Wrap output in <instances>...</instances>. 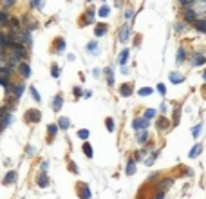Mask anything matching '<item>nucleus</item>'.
Listing matches in <instances>:
<instances>
[{
  "label": "nucleus",
  "mask_w": 206,
  "mask_h": 199,
  "mask_svg": "<svg viewBox=\"0 0 206 199\" xmlns=\"http://www.w3.org/2000/svg\"><path fill=\"white\" fill-rule=\"evenodd\" d=\"M174 29H176V33H177V35H181V33H183V31L186 29V22H177Z\"/></svg>",
  "instance_id": "38"
},
{
  "label": "nucleus",
  "mask_w": 206,
  "mask_h": 199,
  "mask_svg": "<svg viewBox=\"0 0 206 199\" xmlns=\"http://www.w3.org/2000/svg\"><path fill=\"white\" fill-rule=\"evenodd\" d=\"M193 27H195L199 33H206V18H199L197 22L193 24Z\"/></svg>",
  "instance_id": "22"
},
{
  "label": "nucleus",
  "mask_w": 206,
  "mask_h": 199,
  "mask_svg": "<svg viewBox=\"0 0 206 199\" xmlns=\"http://www.w3.org/2000/svg\"><path fill=\"white\" fill-rule=\"evenodd\" d=\"M9 22L13 24L11 27H13V31H15V33H16V31H18V29H20V20H18V18H11Z\"/></svg>",
  "instance_id": "43"
},
{
  "label": "nucleus",
  "mask_w": 206,
  "mask_h": 199,
  "mask_svg": "<svg viewBox=\"0 0 206 199\" xmlns=\"http://www.w3.org/2000/svg\"><path fill=\"white\" fill-rule=\"evenodd\" d=\"M128 58H130V51H128V47H127V49H123V51L119 53L118 64H119L121 67H127V62H128Z\"/></svg>",
  "instance_id": "12"
},
{
  "label": "nucleus",
  "mask_w": 206,
  "mask_h": 199,
  "mask_svg": "<svg viewBox=\"0 0 206 199\" xmlns=\"http://www.w3.org/2000/svg\"><path fill=\"white\" fill-rule=\"evenodd\" d=\"M147 127H148V119L147 118H134L132 121V129L134 130H147Z\"/></svg>",
  "instance_id": "5"
},
{
  "label": "nucleus",
  "mask_w": 206,
  "mask_h": 199,
  "mask_svg": "<svg viewBox=\"0 0 206 199\" xmlns=\"http://www.w3.org/2000/svg\"><path fill=\"white\" fill-rule=\"evenodd\" d=\"M183 18H184V22H186V24H195V22L199 20V18H197V13H195L192 8L183 9Z\"/></svg>",
  "instance_id": "3"
},
{
  "label": "nucleus",
  "mask_w": 206,
  "mask_h": 199,
  "mask_svg": "<svg viewBox=\"0 0 206 199\" xmlns=\"http://www.w3.org/2000/svg\"><path fill=\"white\" fill-rule=\"evenodd\" d=\"M51 76H52V78H58V76H60V67L58 65H52L51 67Z\"/></svg>",
  "instance_id": "46"
},
{
  "label": "nucleus",
  "mask_w": 206,
  "mask_h": 199,
  "mask_svg": "<svg viewBox=\"0 0 206 199\" xmlns=\"http://www.w3.org/2000/svg\"><path fill=\"white\" fill-rule=\"evenodd\" d=\"M190 64H192V67L204 65L206 64V56L203 54V53H193V54L190 56Z\"/></svg>",
  "instance_id": "4"
},
{
  "label": "nucleus",
  "mask_w": 206,
  "mask_h": 199,
  "mask_svg": "<svg viewBox=\"0 0 206 199\" xmlns=\"http://www.w3.org/2000/svg\"><path fill=\"white\" fill-rule=\"evenodd\" d=\"M168 80H170V83L177 85V83H183L184 81V76L181 73H177V71H172V73L168 74Z\"/></svg>",
  "instance_id": "10"
},
{
  "label": "nucleus",
  "mask_w": 206,
  "mask_h": 199,
  "mask_svg": "<svg viewBox=\"0 0 206 199\" xmlns=\"http://www.w3.org/2000/svg\"><path fill=\"white\" fill-rule=\"evenodd\" d=\"M179 4H181V6L186 9V8H192V6L195 4V0H179Z\"/></svg>",
  "instance_id": "42"
},
{
  "label": "nucleus",
  "mask_w": 206,
  "mask_h": 199,
  "mask_svg": "<svg viewBox=\"0 0 206 199\" xmlns=\"http://www.w3.org/2000/svg\"><path fill=\"white\" fill-rule=\"evenodd\" d=\"M69 169H71V172H73V174H78V172H80V170H78V167H76V163H74V161H69Z\"/></svg>",
  "instance_id": "48"
},
{
  "label": "nucleus",
  "mask_w": 206,
  "mask_h": 199,
  "mask_svg": "<svg viewBox=\"0 0 206 199\" xmlns=\"http://www.w3.org/2000/svg\"><path fill=\"white\" fill-rule=\"evenodd\" d=\"M2 4H4V8H9V6H13V4H15V0H4Z\"/></svg>",
  "instance_id": "50"
},
{
  "label": "nucleus",
  "mask_w": 206,
  "mask_h": 199,
  "mask_svg": "<svg viewBox=\"0 0 206 199\" xmlns=\"http://www.w3.org/2000/svg\"><path fill=\"white\" fill-rule=\"evenodd\" d=\"M15 179H16V172H15V170H9L8 174L4 176V181H2V183H4V185H11Z\"/></svg>",
  "instance_id": "21"
},
{
  "label": "nucleus",
  "mask_w": 206,
  "mask_h": 199,
  "mask_svg": "<svg viewBox=\"0 0 206 199\" xmlns=\"http://www.w3.org/2000/svg\"><path fill=\"white\" fill-rule=\"evenodd\" d=\"M100 74H101L100 69H92V76H94V78H100Z\"/></svg>",
  "instance_id": "51"
},
{
  "label": "nucleus",
  "mask_w": 206,
  "mask_h": 199,
  "mask_svg": "<svg viewBox=\"0 0 206 199\" xmlns=\"http://www.w3.org/2000/svg\"><path fill=\"white\" fill-rule=\"evenodd\" d=\"M83 94H85V98H90V96H92V91H85Z\"/></svg>",
  "instance_id": "56"
},
{
  "label": "nucleus",
  "mask_w": 206,
  "mask_h": 199,
  "mask_svg": "<svg viewBox=\"0 0 206 199\" xmlns=\"http://www.w3.org/2000/svg\"><path fill=\"white\" fill-rule=\"evenodd\" d=\"M155 109H147V111H145V116H143V118H147V119H152V118H155Z\"/></svg>",
  "instance_id": "40"
},
{
  "label": "nucleus",
  "mask_w": 206,
  "mask_h": 199,
  "mask_svg": "<svg viewBox=\"0 0 206 199\" xmlns=\"http://www.w3.org/2000/svg\"><path fill=\"white\" fill-rule=\"evenodd\" d=\"M94 15H96V9L89 8L87 13H85V18H83V24H92L94 22Z\"/></svg>",
  "instance_id": "20"
},
{
  "label": "nucleus",
  "mask_w": 206,
  "mask_h": 199,
  "mask_svg": "<svg viewBox=\"0 0 206 199\" xmlns=\"http://www.w3.org/2000/svg\"><path fill=\"white\" fill-rule=\"evenodd\" d=\"M154 92V89H150V87H141L139 91H138V94L139 96H150Z\"/></svg>",
  "instance_id": "37"
},
{
  "label": "nucleus",
  "mask_w": 206,
  "mask_h": 199,
  "mask_svg": "<svg viewBox=\"0 0 206 199\" xmlns=\"http://www.w3.org/2000/svg\"><path fill=\"white\" fill-rule=\"evenodd\" d=\"M13 119H15V118H13V114H11V112H8L4 118H0V130H4L8 125H11V123H13Z\"/></svg>",
  "instance_id": "14"
},
{
  "label": "nucleus",
  "mask_w": 206,
  "mask_h": 199,
  "mask_svg": "<svg viewBox=\"0 0 206 199\" xmlns=\"http://www.w3.org/2000/svg\"><path fill=\"white\" fill-rule=\"evenodd\" d=\"M192 9L197 13V16L206 15V0H195V4L192 6Z\"/></svg>",
  "instance_id": "6"
},
{
  "label": "nucleus",
  "mask_w": 206,
  "mask_h": 199,
  "mask_svg": "<svg viewBox=\"0 0 206 199\" xmlns=\"http://www.w3.org/2000/svg\"><path fill=\"white\" fill-rule=\"evenodd\" d=\"M127 176H134V174H136V159H132V158H130V159H128V161H127Z\"/></svg>",
  "instance_id": "19"
},
{
  "label": "nucleus",
  "mask_w": 206,
  "mask_h": 199,
  "mask_svg": "<svg viewBox=\"0 0 206 199\" xmlns=\"http://www.w3.org/2000/svg\"><path fill=\"white\" fill-rule=\"evenodd\" d=\"M29 92H31V96H33V100H35V102H38V103L42 102V96L38 94L36 87H33V85H31V87H29Z\"/></svg>",
  "instance_id": "32"
},
{
  "label": "nucleus",
  "mask_w": 206,
  "mask_h": 199,
  "mask_svg": "<svg viewBox=\"0 0 206 199\" xmlns=\"http://www.w3.org/2000/svg\"><path fill=\"white\" fill-rule=\"evenodd\" d=\"M179 119H181V107H176V111H174V119H172V125H177V123H179Z\"/></svg>",
  "instance_id": "34"
},
{
  "label": "nucleus",
  "mask_w": 206,
  "mask_h": 199,
  "mask_svg": "<svg viewBox=\"0 0 206 199\" xmlns=\"http://www.w3.org/2000/svg\"><path fill=\"white\" fill-rule=\"evenodd\" d=\"M87 2H92V0H87Z\"/></svg>",
  "instance_id": "59"
},
{
  "label": "nucleus",
  "mask_w": 206,
  "mask_h": 199,
  "mask_svg": "<svg viewBox=\"0 0 206 199\" xmlns=\"http://www.w3.org/2000/svg\"><path fill=\"white\" fill-rule=\"evenodd\" d=\"M105 125H107V130H109V132H114L116 123H114V119H112V118H107V119H105Z\"/></svg>",
  "instance_id": "36"
},
{
  "label": "nucleus",
  "mask_w": 206,
  "mask_h": 199,
  "mask_svg": "<svg viewBox=\"0 0 206 199\" xmlns=\"http://www.w3.org/2000/svg\"><path fill=\"white\" fill-rule=\"evenodd\" d=\"M201 152H203V145H201V143H195V145L192 147V150L188 152V158H192V159H193V158H197Z\"/></svg>",
  "instance_id": "18"
},
{
  "label": "nucleus",
  "mask_w": 206,
  "mask_h": 199,
  "mask_svg": "<svg viewBox=\"0 0 206 199\" xmlns=\"http://www.w3.org/2000/svg\"><path fill=\"white\" fill-rule=\"evenodd\" d=\"M24 89H25V83H22V81H18V83H15V85H11V92L15 94V100H20V98H22Z\"/></svg>",
  "instance_id": "8"
},
{
  "label": "nucleus",
  "mask_w": 206,
  "mask_h": 199,
  "mask_svg": "<svg viewBox=\"0 0 206 199\" xmlns=\"http://www.w3.org/2000/svg\"><path fill=\"white\" fill-rule=\"evenodd\" d=\"M184 60H186V51H184L183 47H179L177 49V56H176V62H177V65H181Z\"/></svg>",
  "instance_id": "24"
},
{
  "label": "nucleus",
  "mask_w": 206,
  "mask_h": 199,
  "mask_svg": "<svg viewBox=\"0 0 206 199\" xmlns=\"http://www.w3.org/2000/svg\"><path fill=\"white\" fill-rule=\"evenodd\" d=\"M132 83H125V85H121L119 87V94L123 96V98H128V96L132 94Z\"/></svg>",
  "instance_id": "15"
},
{
  "label": "nucleus",
  "mask_w": 206,
  "mask_h": 199,
  "mask_svg": "<svg viewBox=\"0 0 206 199\" xmlns=\"http://www.w3.org/2000/svg\"><path fill=\"white\" fill-rule=\"evenodd\" d=\"M172 185H174V179H163L159 183V192H166Z\"/></svg>",
  "instance_id": "27"
},
{
  "label": "nucleus",
  "mask_w": 206,
  "mask_h": 199,
  "mask_svg": "<svg viewBox=\"0 0 206 199\" xmlns=\"http://www.w3.org/2000/svg\"><path fill=\"white\" fill-rule=\"evenodd\" d=\"M54 51H56V53H63V51H65V40H63V38H56Z\"/></svg>",
  "instance_id": "29"
},
{
  "label": "nucleus",
  "mask_w": 206,
  "mask_h": 199,
  "mask_svg": "<svg viewBox=\"0 0 206 199\" xmlns=\"http://www.w3.org/2000/svg\"><path fill=\"white\" fill-rule=\"evenodd\" d=\"M58 127H60V129H63V130L71 129V119L65 118V116H62V118L58 119Z\"/></svg>",
  "instance_id": "26"
},
{
  "label": "nucleus",
  "mask_w": 206,
  "mask_h": 199,
  "mask_svg": "<svg viewBox=\"0 0 206 199\" xmlns=\"http://www.w3.org/2000/svg\"><path fill=\"white\" fill-rule=\"evenodd\" d=\"M11 18H9L8 11H0V24H8Z\"/></svg>",
  "instance_id": "39"
},
{
  "label": "nucleus",
  "mask_w": 206,
  "mask_h": 199,
  "mask_svg": "<svg viewBox=\"0 0 206 199\" xmlns=\"http://www.w3.org/2000/svg\"><path fill=\"white\" fill-rule=\"evenodd\" d=\"M98 15L103 16V18H105V16H109V15H111V8H109V6H101V8L98 9Z\"/></svg>",
  "instance_id": "33"
},
{
  "label": "nucleus",
  "mask_w": 206,
  "mask_h": 199,
  "mask_svg": "<svg viewBox=\"0 0 206 199\" xmlns=\"http://www.w3.org/2000/svg\"><path fill=\"white\" fill-rule=\"evenodd\" d=\"M155 199H165V192H159V194L155 196Z\"/></svg>",
  "instance_id": "54"
},
{
  "label": "nucleus",
  "mask_w": 206,
  "mask_h": 199,
  "mask_svg": "<svg viewBox=\"0 0 206 199\" xmlns=\"http://www.w3.org/2000/svg\"><path fill=\"white\" fill-rule=\"evenodd\" d=\"M130 29H132V25L128 22H125L121 25V29H119V42L121 44H127L128 42V38H130Z\"/></svg>",
  "instance_id": "2"
},
{
  "label": "nucleus",
  "mask_w": 206,
  "mask_h": 199,
  "mask_svg": "<svg viewBox=\"0 0 206 199\" xmlns=\"http://www.w3.org/2000/svg\"><path fill=\"white\" fill-rule=\"evenodd\" d=\"M81 148H83V152H85V156H87L89 159H90V158L94 156V150H92V147H90V143H89V141H83Z\"/></svg>",
  "instance_id": "23"
},
{
  "label": "nucleus",
  "mask_w": 206,
  "mask_h": 199,
  "mask_svg": "<svg viewBox=\"0 0 206 199\" xmlns=\"http://www.w3.org/2000/svg\"><path fill=\"white\" fill-rule=\"evenodd\" d=\"M73 92H74V96H81V94H83L81 87H74V89H73Z\"/></svg>",
  "instance_id": "49"
},
{
  "label": "nucleus",
  "mask_w": 206,
  "mask_h": 199,
  "mask_svg": "<svg viewBox=\"0 0 206 199\" xmlns=\"http://www.w3.org/2000/svg\"><path fill=\"white\" fill-rule=\"evenodd\" d=\"M155 127H157L159 130H166L170 127V121L165 118V116H161V118H157V121H155Z\"/></svg>",
  "instance_id": "16"
},
{
  "label": "nucleus",
  "mask_w": 206,
  "mask_h": 199,
  "mask_svg": "<svg viewBox=\"0 0 206 199\" xmlns=\"http://www.w3.org/2000/svg\"><path fill=\"white\" fill-rule=\"evenodd\" d=\"M147 140H148V132L147 130H139V132H138V143H139V145H145Z\"/></svg>",
  "instance_id": "31"
},
{
  "label": "nucleus",
  "mask_w": 206,
  "mask_h": 199,
  "mask_svg": "<svg viewBox=\"0 0 206 199\" xmlns=\"http://www.w3.org/2000/svg\"><path fill=\"white\" fill-rule=\"evenodd\" d=\"M203 78H204V80H206V71H204V73H203Z\"/></svg>",
  "instance_id": "58"
},
{
  "label": "nucleus",
  "mask_w": 206,
  "mask_h": 199,
  "mask_svg": "<svg viewBox=\"0 0 206 199\" xmlns=\"http://www.w3.org/2000/svg\"><path fill=\"white\" fill-rule=\"evenodd\" d=\"M24 119H25L27 123H38V121L42 119V114H40V111H36V109H29V111L25 112Z\"/></svg>",
  "instance_id": "1"
},
{
  "label": "nucleus",
  "mask_w": 206,
  "mask_h": 199,
  "mask_svg": "<svg viewBox=\"0 0 206 199\" xmlns=\"http://www.w3.org/2000/svg\"><path fill=\"white\" fill-rule=\"evenodd\" d=\"M159 111H161V112H166V103H161V107H159Z\"/></svg>",
  "instance_id": "55"
},
{
  "label": "nucleus",
  "mask_w": 206,
  "mask_h": 199,
  "mask_svg": "<svg viewBox=\"0 0 206 199\" xmlns=\"http://www.w3.org/2000/svg\"><path fill=\"white\" fill-rule=\"evenodd\" d=\"M78 136H80L83 141H87L89 140V130L87 129H81V130H78Z\"/></svg>",
  "instance_id": "44"
},
{
  "label": "nucleus",
  "mask_w": 206,
  "mask_h": 199,
  "mask_svg": "<svg viewBox=\"0 0 206 199\" xmlns=\"http://www.w3.org/2000/svg\"><path fill=\"white\" fill-rule=\"evenodd\" d=\"M80 197L81 199H90V188H89V185L83 183V186H81V190H80Z\"/></svg>",
  "instance_id": "30"
},
{
  "label": "nucleus",
  "mask_w": 206,
  "mask_h": 199,
  "mask_svg": "<svg viewBox=\"0 0 206 199\" xmlns=\"http://www.w3.org/2000/svg\"><path fill=\"white\" fill-rule=\"evenodd\" d=\"M184 170H186V172H184V174H186V176H193V172H192L190 169H184Z\"/></svg>",
  "instance_id": "57"
},
{
  "label": "nucleus",
  "mask_w": 206,
  "mask_h": 199,
  "mask_svg": "<svg viewBox=\"0 0 206 199\" xmlns=\"http://www.w3.org/2000/svg\"><path fill=\"white\" fill-rule=\"evenodd\" d=\"M47 167H49V161H42V170H47Z\"/></svg>",
  "instance_id": "52"
},
{
  "label": "nucleus",
  "mask_w": 206,
  "mask_h": 199,
  "mask_svg": "<svg viewBox=\"0 0 206 199\" xmlns=\"http://www.w3.org/2000/svg\"><path fill=\"white\" fill-rule=\"evenodd\" d=\"M62 105H63V96H62V94H56L54 98H52V102H51L52 111H54V112H58L60 109H62Z\"/></svg>",
  "instance_id": "11"
},
{
  "label": "nucleus",
  "mask_w": 206,
  "mask_h": 199,
  "mask_svg": "<svg viewBox=\"0 0 206 199\" xmlns=\"http://www.w3.org/2000/svg\"><path fill=\"white\" fill-rule=\"evenodd\" d=\"M45 6V0H31V8L33 9H42Z\"/></svg>",
  "instance_id": "35"
},
{
  "label": "nucleus",
  "mask_w": 206,
  "mask_h": 199,
  "mask_svg": "<svg viewBox=\"0 0 206 199\" xmlns=\"http://www.w3.org/2000/svg\"><path fill=\"white\" fill-rule=\"evenodd\" d=\"M157 92H159L161 96H165V94H166V87H165L163 83H157Z\"/></svg>",
  "instance_id": "47"
},
{
  "label": "nucleus",
  "mask_w": 206,
  "mask_h": 199,
  "mask_svg": "<svg viewBox=\"0 0 206 199\" xmlns=\"http://www.w3.org/2000/svg\"><path fill=\"white\" fill-rule=\"evenodd\" d=\"M201 130H203V125L199 123V125H195L193 129H192V136H193V138H199V134H201Z\"/></svg>",
  "instance_id": "41"
},
{
  "label": "nucleus",
  "mask_w": 206,
  "mask_h": 199,
  "mask_svg": "<svg viewBox=\"0 0 206 199\" xmlns=\"http://www.w3.org/2000/svg\"><path fill=\"white\" fill-rule=\"evenodd\" d=\"M27 154H29V156H33V154H35V148L31 147V145L27 147Z\"/></svg>",
  "instance_id": "53"
},
{
  "label": "nucleus",
  "mask_w": 206,
  "mask_h": 199,
  "mask_svg": "<svg viewBox=\"0 0 206 199\" xmlns=\"http://www.w3.org/2000/svg\"><path fill=\"white\" fill-rule=\"evenodd\" d=\"M18 73L22 78H29L31 76V67L27 62H20V65H18Z\"/></svg>",
  "instance_id": "9"
},
{
  "label": "nucleus",
  "mask_w": 206,
  "mask_h": 199,
  "mask_svg": "<svg viewBox=\"0 0 206 199\" xmlns=\"http://www.w3.org/2000/svg\"><path fill=\"white\" fill-rule=\"evenodd\" d=\"M123 16H125V20L128 22V20H132V16H134V11L130 8L128 9H125V13H123Z\"/></svg>",
  "instance_id": "45"
},
{
  "label": "nucleus",
  "mask_w": 206,
  "mask_h": 199,
  "mask_svg": "<svg viewBox=\"0 0 206 199\" xmlns=\"http://www.w3.org/2000/svg\"><path fill=\"white\" fill-rule=\"evenodd\" d=\"M85 49H87L92 56H96L98 53H100V45H98V40H92V42H89L87 45H85Z\"/></svg>",
  "instance_id": "13"
},
{
  "label": "nucleus",
  "mask_w": 206,
  "mask_h": 199,
  "mask_svg": "<svg viewBox=\"0 0 206 199\" xmlns=\"http://www.w3.org/2000/svg\"><path fill=\"white\" fill-rule=\"evenodd\" d=\"M105 74H107V83H109V85H114V69H112V67H107V69H105Z\"/></svg>",
  "instance_id": "28"
},
{
  "label": "nucleus",
  "mask_w": 206,
  "mask_h": 199,
  "mask_svg": "<svg viewBox=\"0 0 206 199\" xmlns=\"http://www.w3.org/2000/svg\"><path fill=\"white\" fill-rule=\"evenodd\" d=\"M36 183H38L40 188H47V186H49V176H47V172L40 170V174H38V177H36Z\"/></svg>",
  "instance_id": "7"
},
{
  "label": "nucleus",
  "mask_w": 206,
  "mask_h": 199,
  "mask_svg": "<svg viewBox=\"0 0 206 199\" xmlns=\"http://www.w3.org/2000/svg\"><path fill=\"white\" fill-rule=\"evenodd\" d=\"M107 31H109V29H107V24H98V25L94 27V35L98 38L105 36V35H107Z\"/></svg>",
  "instance_id": "17"
},
{
  "label": "nucleus",
  "mask_w": 206,
  "mask_h": 199,
  "mask_svg": "<svg viewBox=\"0 0 206 199\" xmlns=\"http://www.w3.org/2000/svg\"><path fill=\"white\" fill-rule=\"evenodd\" d=\"M58 130H60L58 123H51V125H47V134H49V140H51L52 136H56V134H58Z\"/></svg>",
  "instance_id": "25"
}]
</instances>
